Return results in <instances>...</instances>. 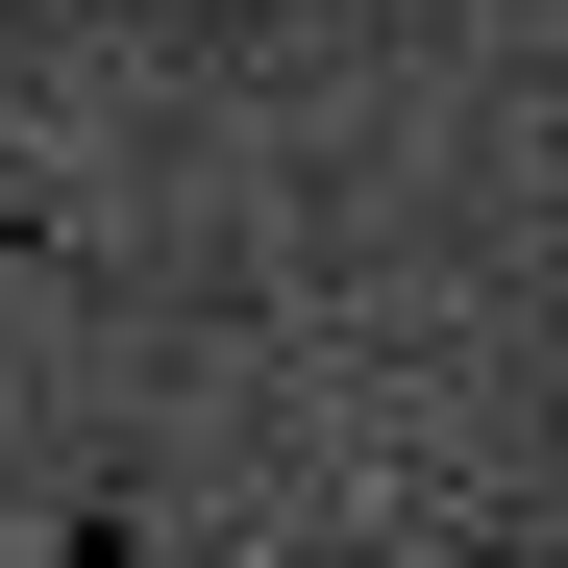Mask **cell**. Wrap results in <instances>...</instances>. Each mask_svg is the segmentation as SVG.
<instances>
[{
    "instance_id": "obj_1",
    "label": "cell",
    "mask_w": 568,
    "mask_h": 568,
    "mask_svg": "<svg viewBox=\"0 0 568 568\" xmlns=\"http://www.w3.org/2000/svg\"><path fill=\"white\" fill-rule=\"evenodd\" d=\"M0 568H173V544H124V519H50V544H0Z\"/></svg>"
}]
</instances>
